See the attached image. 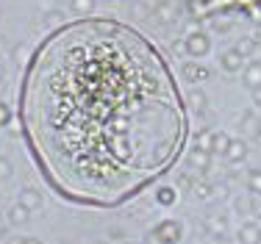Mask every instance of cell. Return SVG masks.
I'll use <instances>...</instances> for the list:
<instances>
[{"label": "cell", "instance_id": "obj_1", "mask_svg": "<svg viewBox=\"0 0 261 244\" xmlns=\"http://www.w3.org/2000/svg\"><path fill=\"white\" fill-rule=\"evenodd\" d=\"M125 53L109 31L78 28L56 42L31 86V125L67 183L109 189L128 170L120 89Z\"/></svg>", "mask_w": 261, "mask_h": 244}, {"label": "cell", "instance_id": "obj_2", "mask_svg": "<svg viewBox=\"0 0 261 244\" xmlns=\"http://www.w3.org/2000/svg\"><path fill=\"white\" fill-rule=\"evenodd\" d=\"M153 239H159L161 244H172L181 239V225L178 222H161L156 225V230H153Z\"/></svg>", "mask_w": 261, "mask_h": 244}, {"label": "cell", "instance_id": "obj_3", "mask_svg": "<svg viewBox=\"0 0 261 244\" xmlns=\"http://www.w3.org/2000/svg\"><path fill=\"white\" fill-rule=\"evenodd\" d=\"M208 50H211V39L206 34H192L186 39V53L189 56H206Z\"/></svg>", "mask_w": 261, "mask_h": 244}, {"label": "cell", "instance_id": "obj_4", "mask_svg": "<svg viewBox=\"0 0 261 244\" xmlns=\"http://www.w3.org/2000/svg\"><path fill=\"white\" fill-rule=\"evenodd\" d=\"M242 61H245V56L239 53V50H228V53L220 56V64L225 72H239L242 70Z\"/></svg>", "mask_w": 261, "mask_h": 244}, {"label": "cell", "instance_id": "obj_5", "mask_svg": "<svg viewBox=\"0 0 261 244\" xmlns=\"http://www.w3.org/2000/svg\"><path fill=\"white\" fill-rule=\"evenodd\" d=\"M239 244H261V228L256 222H247L239 228Z\"/></svg>", "mask_w": 261, "mask_h": 244}, {"label": "cell", "instance_id": "obj_6", "mask_svg": "<svg viewBox=\"0 0 261 244\" xmlns=\"http://www.w3.org/2000/svg\"><path fill=\"white\" fill-rule=\"evenodd\" d=\"M245 86H247V89H253V92L261 89V64H258V61H253V64L245 70Z\"/></svg>", "mask_w": 261, "mask_h": 244}, {"label": "cell", "instance_id": "obj_7", "mask_svg": "<svg viewBox=\"0 0 261 244\" xmlns=\"http://www.w3.org/2000/svg\"><path fill=\"white\" fill-rule=\"evenodd\" d=\"M181 75L186 80H192V84H195V80H206L208 78V70L206 67H197V64H184L181 67Z\"/></svg>", "mask_w": 261, "mask_h": 244}, {"label": "cell", "instance_id": "obj_8", "mask_svg": "<svg viewBox=\"0 0 261 244\" xmlns=\"http://www.w3.org/2000/svg\"><path fill=\"white\" fill-rule=\"evenodd\" d=\"M225 155H228V161H242L247 155V145H245V142H239V139H231V142H228V147H225Z\"/></svg>", "mask_w": 261, "mask_h": 244}, {"label": "cell", "instance_id": "obj_9", "mask_svg": "<svg viewBox=\"0 0 261 244\" xmlns=\"http://www.w3.org/2000/svg\"><path fill=\"white\" fill-rule=\"evenodd\" d=\"M214 130H203V133H197V150H203V153H211L214 150Z\"/></svg>", "mask_w": 261, "mask_h": 244}, {"label": "cell", "instance_id": "obj_10", "mask_svg": "<svg viewBox=\"0 0 261 244\" xmlns=\"http://www.w3.org/2000/svg\"><path fill=\"white\" fill-rule=\"evenodd\" d=\"M192 164H195L197 170H206L208 167V153H203V150L195 147V153H192Z\"/></svg>", "mask_w": 261, "mask_h": 244}, {"label": "cell", "instance_id": "obj_11", "mask_svg": "<svg viewBox=\"0 0 261 244\" xmlns=\"http://www.w3.org/2000/svg\"><path fill=\"white\" fill-rule=\"evenodd\" d=\"M189 105L195 111H203V109H206V95H203V92H192V95H189Z\"/></svg>", "mask_w": 261, "mask_h": 244}, {"label": "cell", "instance_id": "obj_12", "mask_svg": "<svg viewBox=\"0 0 261 244\" xmlns=\"http://www.w3.org/2000/svg\"><path fill=\"white\" fill-rule=\"evenodd\" d=\"M236 50H239L242 56H250V53H256V50H258V42L256 39H242Z\"/></svg>", "mask_w": 261, "mask_h": 244}, {"label": "cell", "instance_id": "obj_13", "mask_svg": "<svg viewBox=\"0 0 261 244\" xmlns=\"http://www.w3.org/2000/svg\"><path fill=\"white\" fill-rule=\"evenodd\" d=\"M247 186H250L256 195H261V170H253L250 178H247Z\"/></svg>", "mask_w": 261, "mask_h": 244}, {"label": "cell", "instance_id": "obj_14", "mask_svg": "<svg viewBox=\"0 0 261 244\" xmlns=\"http://www.w3.org/2000/svg\"><path fill=\"white\" fill-rule=\"evenodd\" d=\"M208 228L220 233V230H225V220H222V216H220V220H217V216H211V220H208Z\"/></svg>", "mask_w": 261, "mask_h": 244}, {"label": "cell", "instance_id": "obj_15", "mask_svg": "<svg viewBox=\"0 0 261 244\" xmlns=\"http://www.w3.org/2000/svg\"><path fill=\"white\" fill-rule=\"evenodd\" d=\"M228 142H231V139H228L225 133H217V136H214V150H217V147L225 150V147H228Z\"/></svg>", "mask_w": 261, "mask_h": 244}, {"label": "cell", "instance_id": "obj_16", "mask_svg": "<svg viewBox=\"0 0 261 244\" xmlns=\"http://www.w3.org/2000/svg\"><path fill=\"white\" fill-rule=\"evenodd\" d=\"M159 200H161V203H164V205H170L172 200H175V195H172L170 189H161V192H159Z\"/></svg>", "mask_w": 261, "mask_h": 244}, {"label": "cell", "instance_id": "obj_17", "mask_svg": "<svg viewBox=\"0 0 261 244\" xmlns=\"http://www.w3.org/2000/svg\"><path fill=\"white\" fill-rule=\"evenodd\" d=\"M253 214H256V216H261V197H253Z\"/></svg>", "mask_w": 261, "mask_h": 244}, {"label": "cell", "instance_id": "obj_18", "mask_svg": "<svg viewBox=\"0 0 261 244\" xmlns=\"http://www.w3.org/2000/svg\"><path fill=\"white\" fill-rule=\"evenodd\" d=\"M256 105H261V89H256Z\"/></svg>", "mask_w": 261, "mask_h": 244}]
</instances>
